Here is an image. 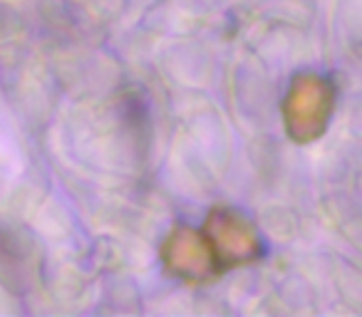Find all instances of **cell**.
Listing matches in <instances>:
<instances>
[{"label":"cell","mask_w":362,"mask_h":317,"mask_svg":"<svg viewBox=\"0 0 362 317\" xmlns=\"http://www.w3.org/2000/svg\"><path fill=\"white\" fill-rule=\"evenodd\" d=\"M332 109V90L317 77H303L296 82L288 100L286 114L291 134L300 141H310L325 129Z\"/></svg>","instance_id":"cell-1"}]
</instances>
